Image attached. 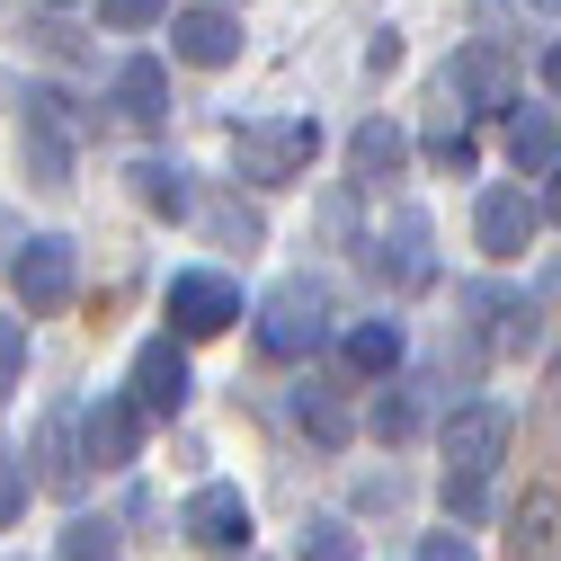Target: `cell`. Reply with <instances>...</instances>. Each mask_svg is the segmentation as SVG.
Here are the masks:
<instances>
[{
  "mask_svg": "<svg viewBox=\"0 0 561 561\" xmlns=\"http://www.w3.org/2000/svg\"><path fill=\"white\" fill-rule=\"evenodd\" d=\"M437 90H446V107H472V116L517 107V90H508V54H500V45H463V54H455V72H446Z\"/></svg>",
  "mask_w": 561,
  "mask_h": 561,
  "instance_id": "30bf717a",
  "label": "cell"
},
{
  "mask_svg": "<svg viewBox=\"0 0 561 561\" xmlns=\"http://www.w3.org/2000/svg\"><path fill=\"white\" fill-rule=\"evenodd\" d=\"M321 232H330V241L357 232V205H347V187H339V196H321Z\"/></svg>",
  "mask_w": 561,
  "mask_h": 561,
  "instance_id": "4dcf8cb0",
  "label": "cell"
},
{
  "mask_svg": "<svg viewBox=\"0 0 561 561\" xmlns=\"http://www.w3.org/2000/svg\"><path fill=\"white\" fill-rule=\"evenodd\" d=\"M543 90H552V99H561V45H552V54H543Z\"/></svg>",
  "mask_w": 561,
  "mask_h": 561,
  "instance_id": "836d02e7",
  "label": "cell"
},
{
  "mask_svg": "<svg viewBox=\"0 0 561 561\" xmlns=\"http://www.w3.org/2000/svg\"><path fill=\"white\" fill-rule=\"evenodd\" d=\"M232 321H241V286L232 276H215V267H179L170 276V330L179 339H215Z\"/></svg>",
  "mask_w": 561,
  "mask_h": 561,
  "instance_id": "5b68a950",
  "label": "cell"
},
{
  "mask_svg": "<svg viewBox=\"0 0 561 561\" xmlns=\"http://www.w3.org/2000/svg\"><path fill=\"white\" fill-rule=\"evenodd\" d=\"M107 107H116L125 125H161V116H170V62H152V54L116 62V81H107Z\"/></svg>",
  "mask_w": 561,
  "mask_h": 561,
  "instance_id": "4fadbf2b",
  "label": "cell"
},
{
  "mask_svg": "<svg viewBox=\"0 0 561 561\" xmlns=\"http://www.w3.org/2000/svg\"><path fill=\"white\" fill-rule=\"evenodd\" d=\"M375 437H383V446L419 437V392H383V401H375Z\"/></svg>",
  "mask_w": 561,
  "mask_h": 561,
  "instance_id": "d4e9b609",
  "label": "cell"
},
{
  "mask_svg": "<svg viewBox=\"0 0 561 561\" xmlns=\"http://www.w3.org/2000/svg\"><path fill=\"white\" fill-rule=\"evenodd\" d=\"M134 196H144L152 215H187V170L179 161H144L134 170Z\"/></svg>",
  "mask_w": 561,
  "mask_h": 561,
  "instance_id": "44dd1931",
  "label": "cell"
},
{
  "mask_svg": "<svg viewBox=\"0 0 561 561\" xmlns=\"http://www.w3.org/2000/svg\"><path fill=\"white\" fill-rule=\"evenodd\" d=\"M508 561H561V500L552 490L508 508Z\"/></svg>",
  "mask_w": 561,
  "mask_h": 561,
  "instance_id": "9a60e30c",
  "label": "cell"
},
{
  "mask_svg": "<svg viewBox=\"0 0 561 561\" xmlns=\"http://www.w3.org/2000/svg\"><path fill=\"white\" fill-rule=\"evenodd\" d=\"M62 561H125L116 552V526L107 517H72V526H62Z\"/></svg>",
  "mask_w": 561,
  "mask_h": 561,
  "instance_id": "7402d4cb",
  "label": "cell"
},
{
  "mask_svg": "<svg viewBox=\"0 0 561 561\" xmlns=\"http://www.w3.org/2000/svg\"><path fill=\"white\" fill-rule=\"evenodd\" d=\"M401 161H410V134H401L392 116H366V125H357V144H347V170L375 187V179H401Z\"/></svg>",
  "mask_w": 561,
  "mask_h": 561,
  "instance_id": "2e32d148",
  "label": "cell"
},
{
  "mask_svg": "<svg viewBox=\"0 0 561 561\" xmlns=\"http://www.w3.org/2000/svg\"><path fill=\"white\" fill-rule=\"evenodd\" d=\"M481 500H490L481 481H463V472H446V517H481Z\"/></svg>",
  "mask_w": 561,
  "mask_h": 561,
  "instance_id": "f546056e",
  "label": "cell"
},
{
  "mask_svg": "<svg viewBox=\"0 0 561 561\" xmlns=\"http://www.w3.org/2000/svg\"><path fill=\"white\" fill-rule=\"evenodd\" d=\"M205 232H215V241H241V250H259V215H250V205H215V215H205Z\"/></svg>",
  "mask_w": 561,
  "mask_h": 561,
  "instance_id": "4316f807",
  "label": "cell"
},
{
  "mask_svg": "<svg viewBox=\"0 0 561 561\" xmlns=\"http://www.w3.org/2000/svg\"><path fill=\"white\" fill-rule=\"evenodd\" d=\"M321 152V125H232V170L241 179H259V187H286L304 161Z\"/></svg>",
  "mask_w": 561,
  "mask_h": 561,
  "instance_id": "3957f363",
  "label": "cell"
},
{
  "mask_svg": "<svg viewBox=\"0 0 561 561\" xmlns=\"http://www.w3.org/2000/svg\"><path fill=\"white\" fill-rule=\"evenodd\" d=\"M81 437H72V410H45V428H36V481L54 490V500H81Z\"/></svg>",
  "mask_w": 561,
  "mask_h": 561,
  "instance_id": "5bb4252c",
  "label": "cell"
},
{
  "mask_svg": "<svg viewBox=\"0 0 561 561\" xmlns=\"http://www.w3.org/2000/svg\"><path fill=\"white\" fill-rule=\"evenodd\" d=\"M543 295H552V304H561V267H552V276H543Z\"/></svg>",
  "mask_w": 561,
  "mask_h": 561,
  "instance_id": "e575fe53",
  "label": "cell"
},
{
  "mask_svg": "<svg viewBox=\"0 0 561 561\" xmlns=\"http://www.w3.org/2000/svg\"><path fill=\"white\" fill-rule=\"evenodd\" d=\"M508 161H517V170H552V161H561V125H552L543 107H517V116H508Z\"/></svg>",
  "mask_w": 561,
  "mask_h": 561,
  "instance_id": "d6986e66",
  "label": "cell"
},
{
  "mask_svg": "<svg viewBox=\"0 0 561 561\" xmlns=\"http://www.w3.org/2000/svg\"><path fill=\"white\" fill-rule=\"evenodd\" d=\"M535 10H552V19H561V0H535Z\"/></svg>",
  "mask_w": 561,
  "mask_h": 561,
  "instance_id": "d590c367",
  "label": "cell"
},
{
  "mask_svg": "<svg viewBox=\"0 0 561 561\" xmlns=\"http://www.w3.org/2000/svg\"><path fill=\"white\" fill-rule=\"evenodd\" d=\"M72 286H81V259H72V241H62V232H45V241H27V250L10 259V295H19L27 312H62V304H72Z\"/></svg>",
  "mask_w": 561,
  "mask_h": 561,
  "instance_id": "277c9868",
  "label": "cell"
},
{
  "mask_svg": "<svg viewBox=\"0 0 561 561\" xmlns=\"http://www.w3.org/2000/svg\"><path fill=\"white\" fill-rule=\"evenodd\" d=\"M19 366H27V330H19V321H0V401H10Z\"/></svg>",
  "mask_w": 561,
  "mask_h": 561,
  "instance_id": "f1b7e54d",
  "label": "cell"
},
{
  "mask_svg": "<svg viewBox=\"0 0 561 561\" xmlns=\"http://www.w3.org/2000/svg\"><path fill=\"white\" fill-rule=\"evenodd\" d=\"M295 561H357V535H347L339 517H312V535L295 543Z\"/></svg>",
  "mask_w": 561,
  "mask_h": 561,
  "instance_id": "cb8c5ba5",
  "label": "cell"
},
{
  "mask_svg": "<svg viewBox=\"0 0 561 561\" xmlns=\"http://www.w3.org/2000/svg\"><path fill=\"white\" fill-rule=\"evenodd\" d=\"M27 490H36L27 455H0V526H19V517H27Z\"/></svg>",
  "mask_w": 561,
  "mask_h": 561,
  "instance_id": "484cf974",
  "label": "cell"
},
{
  "mask_svg": "<svg viewBox=\"0 0 561 561\" xmlns=\"http://www.w3.org/2000/svg\"><path fill=\"white\" fill-rule=\"evenodd\" d=\"M187 392H196V375H187V347L179 339H144V347H134V410H144V419H179Z\"/></svg>",
  "mask_w": 561,
  "mask_h": 561,
  "instance_id": "9c48e42d",
  "label": "cell"
},
{
  "mask_svg": "<svg viewBox=\"0 0 561 561\" xmlns=\"http://www.w3.org/2000/svg\"><path fill=\"white\" fill-rule=\"evenodd\" d=\"M179 526H187V543H205V552H241L250 543V500L232 481H205L196 500L179 508Z\"/></svg>",
  "mask_w": 561,
  "mask_h": 561,
  "instance_id": "8fae6325",
  "label": "cell"
},
{
  "mask_svg": "<svg viewBox=\"0 0 561 561\" xmlns=\"http://www.w3.org/2000/svg\"><path fill=\"white\" fill-rule=\"evenodd\" d=\"M375 267H392V286H428V276H437V259H428V215H419V205L392 215V259H375Z\"/></svg>",
  "mask_w": 561,
  "mask_h": 561,
  "instance_id": "e0dca14e",
  "label": "cell"
},
{
  "mask_svg": "<svg viewBox=\"0 0 561 561\" xmlns=\"http://www.w3.org/2000/svg\"><path fill=\"white\" fill-rule=\"evenodd\" d=\"M419 561H472V543L446 526V535H428V543H419Z\"/></svg>",
  "mask_w": 561,
  "mask_h": 561,
  "instance_id": "1f68e13d",
  "label": "cell"
},
{
  "mask_svg": "<svg viewBox=\"0 0 561 561\" xmlns=\"http://www.w3.org/2000/svg\"><path fill=\"white\" fill-rule=\"evenodd\" d=\"M72 144H81V125H72V99L62 90H36L27 116H19V161L36 187H72Z\"/></svg>",
  "mask_w": 561,
  "mask_h": 561,
  "instance_id": "7a4b0ae2",
  "label": "cell"
},
{
  "mask_svg": "<svg viewBox=\"0 0 561 561\" xmlns=\"http://www.w3.org/2000/svg\"><path fill=\"white\" fill-rule=\"evenodd\" d=\"M437 107H446V90H437ZM428 161H437V170H455V179L472 170V134L455 125V107H446V116H437V134H428Z\"/></svg>",
  "mask_w": 561,
  "mask_h": 561,
  "instance_id": "603a6c76",
  "label": "cell"
},
{
  "mask_svg": "<svg viewBox=\"0 0 561 561\" xmlns=\"http://www.w3.org/2000/svg\"><path fill=\"white\" fill-rule=\"evenodd\" d=\"M170 54L196 62V72H224V62H241V19L215 10V0H205V10H179L170 19Z\"/></svg>",
  "mask_w": 561,
  "mask_h": 561,
  "instance_id": "7c38bea8",
  "label": "cell"
},
{
  "mask_svg": "<svg viewBox=\"0 0 561 561\" xmlns=\"http://www.w3.org/2000/svg\"><path fill=\"white\" fill-rule=\"evenodd\" d=\"M508 437H517V419H508L500 401H463V410L446 419V472L490 481V463L508 455Z\"/></svg>",
  "mask_w": 561,
  "mask_h": 561,
  "instance_id": "8992f818",
  "label": "cell"
},
{
  "mask_svg": "<svg viewBox=\"0 0 561 561\" xmlns=\"http://www.w3.org/2000/svg\"><path fill=\"white\" fill-rule=\"evenodd\" d=\"M535 232H543V215H535V196L526 187H481V205H472V241H481V259H526L535 250Z\"/></svg>",
  "mask_w": 561,
  "mask_h": 561,
  "instance_id": "52a82bcc",
  "label": "cell"
},
{
  "mask_svg": "<svg viewBox=\"0 0 561 561\" xmlns=\"http://www.w3.org/2000/svg\"><path fill=\"white\" fill-rule=\"evenodd\" d=\"M543 179H552V187H543V205H535V215H543V224H561V161H552Z\"/></svg>",
  "mask_w": 561,
  "mask_h": 561,
  "instance_id": "d6a6232c",
  "label": "cell"
},
{
  "mask_svg": "<svg viewBox=\"0 0 561 561\" xmlns=\"http://www.w3.org/2000/svg\"><path fill=\"white\" fill-rule=\"evenodd\" d=\"M321 339H330V295L312 286V276L267 286V304H259V347L267 357H312Z\"/></svg>",
  "mask_w": 561,
  "mask_h": 561,
  "instance_id": "6da1fadb",
  "label": "cell"
},
{
  "mask_svg": "<svg viewBox=\"0 0 561 561\" xmlns=\"http://www.w3.org/2000/svg\"><path fill=\"white\" fill-rule=\"evenodd\" d=\"M347 366L357 375H392L401 366V321H357L347 330Z\"/></svg>",
  "mask_w": 561,
  "mask_h": 561,
  "instance_id": "ffe728a7",
  "label": "cell"
},
{
  "mask_svg": "<svg viewBox=\"0 0 561 561\" xmlns=\"http://www.w3.org/2000/svg\"><path fill=\"white\" fill-rule=\"evenodd\" d=\"M99 19L134 36V27H161V19H170V0H99Z\"/></svg>",
  "mask_w": 561,
  "mask_h": 561,
  "instance_id": "83f0119b",
  "label": "cell"
},
{
  "mask_svg": "<svg viewBox=\"0 0 561 561\" xmlns=\"http://www.w3.org/2000/svg\"><path fill=\"white\" fill-rule=\"evenodd\" d=\"M295 428H304L312 446H347L357 419H347V401H339L330 383H295Z\"/></svg>",
  "mask_w": 561,
  "mask_h": 561,
  "instance_id": "ac0fdd59",
  "label": "cell"
},
{
  "mask_svg": "<svg viewBox=\"0 0 561 561\" xmlns=\"http://www.w3.org/2000/svg\"><path fill=\"white\" fill-rule=\"evenodd\" d=\"M72 428H81V463H99V472H125L134 455H144V410H134L125 392H99Z\"/></svg>",
  "mask_w": 561,
  "mask_h": 561,
  "instance_id": "ba28073f",
  "label": "cell"
}]
</instances>
